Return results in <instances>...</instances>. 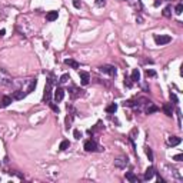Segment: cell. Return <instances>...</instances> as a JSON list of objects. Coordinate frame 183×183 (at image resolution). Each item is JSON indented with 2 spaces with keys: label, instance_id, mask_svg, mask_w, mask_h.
I'll use <instances>...</instances> for the list:
<instances>
[{
  "label": "cell",
  "instance_id": "obj_1",
  "mask_svg": "<svg viewBox=\"0 0 183 183\" xmlns=\"http://www.w3.org/2000/svg\"><path fill=\"white\" fill-rule=\"evenodd\" d=\"M99 70H100L102 73L109 74V76H116V73H117L116 67H114V66H110V65H103V66H100Z\"/></svg>",
  "mask_w": 183,
  "mask_h": 183
},
{
  "label": "cell",
  "instance_id": "obj_2",
  "mask_svg": "<svg viewBox=\"0 0 183 183\" xmlns=\"http://www.w3.org/2000/svg\"><path fill=\"white\" fill-rule=\"evenodd\" d=\"M170 40H172V37L167 36V35H160V36L156 35V36H154V43L159 44V46H162V44H167Z\"/></svg>",
  "mask_w": 183,
  "mask_h": 183
},
{
  "label": "cell",
  "instance_id": "obj_3",
  "mask_svg": "<svg viewBox=\"0 0 183 183\" xmlns=\"http://www.w3.org/2000/svg\"><path fill=\"white\" fill-rule=\"evenodd\" d=\"M83 147H84V150H86V152H97V150H99L97 143H96L95 140H86Z\"/></svg>",
  "mask_w": 183,
  "mask_h": 183
},
{
  "label": "cell",
  "instance_id": "obj_4",
  "mask_svg": "<svg viewBox=\"0 0 183 183\" xmlns=\"http://www.w3.org/2000/svg\"><path fill=\"white\" fill-rule=\"evenodd\" d=\"M52 83H49L47 82V84H46V87H44V96H43V100L44 102H50V99H52Z\"/></svg>",
  "mask_w": 183,
  "mask_h": 183
},
{
  "label": "cell",
  "instance_id": "obj_5",
  "mask_svg": "<svg viewBox=\"0 0 183 183\" xmlns=\"http://www.w3.org/2000/svg\"><path fill=\"white\" fill-rule=\"evenodd\" d=\"M69 93H70V97H72V99H77V97L83 96V90H82V89H77V87H74V86H72V87L69 89Z\"/></svg>",
  "mask_w": 183,
  "mask_h": 183
},
{
  "label": "cell",
  "instance_id": "obj_6",
  "mask_svg": "<svg viewBox=\"0 0 183 183\" xmlns=\"http://www.w3.org/2000/svg\"><path fill=\"white\" fill-rule=\"evenodd\" d=\"M63 97H65V90L62 87H56V90H54V100L56 102H62Z\"/></svg>",
  "mask_w": 183,
  "mask_h": 183
},
{
  "label": "cell",
  "instance_id": "obj_7",
  "mask_svg": "<svg viewBox=\"0 0 183 183\" xmlns=\"http://www.w3.org/2000/svg\"><path fill=\"white\" fill-rule=\"evenodd\" d=\"M79 76H80V80H82V84L83 86H87L89 84V82H90V76L87 72H79Z\"/></svg>",
  "mask_w": 183,
  "mask_h": 183
},
{
  "label": "cell",
  "instance_id": "obj_8",
  "mask_svg": "<svg viewBox=\"0 0 183 183\" xmlns=\"http://www.w3.org/2000/svg\"><path fill=\"white\" fill-rule=\"evenodd\" d=\"M180 142H182V139L178 137V136H170V137L167 139V143H169L170 146H178V145H180Z\"/></svg>",
  "mask_w": 183,
  "mask_h": 183
},
{
  "label": "cell",
  "instance_id": "obj_9",
  "mask_svg": "<svg viewBox=\"0 0 183 183\" xmlns=\"http://www.w3.org/2000/svg\"><path fill=\"white\" fill-rule=\"evenodd\" d=\"M114 165L117 166V167H126V165H127V159L126 157H117L116 160H114Z\"/></svg>",
  "mask_w": 183,
  "mask_h": 183
},
{
  "label": "cell",
  "instance_id": "obj_10",
  "mask_svg": "<svg viewBox=\"0 0 183 183\" xmlns=\"http://www.w3.org/2000/svg\"><path fill=\"white\" fill-rule=\"evenodd\" d=\"M26 95H27V93H24V92H22V90H16V92L13 93L12 99H14V100H22V99L26 97Z\"/></svg>",
  "mask_w": 183,
  "mask_h": 183
},
{
  "label": "cell",
  "instance_id": "obj_11",
  "mask_svg": "<svg viewBox=\"0 0 183 183\" xmlns=\"http://www.w3.org/2000/svg\"><path fill=\"white\" fill-rule=\"evenodd\" d=\"M159 110V107L157 106H154L152 102H147V107H146V113L147 114H152V113H156Z\"/></svg>",
  "mask_w": 183,
  "mask_h": 183
},
{
  "label": "cell",
  "instance_id": "obj_12",
  "mask_svg": "<svg viewBox=\"0 0 183 183\" xmlns=\"http://www.w3.org/2000/svg\"><path fill=\"white\" fill-rule=\"evenodd\" d=\"M12 97L10 96H3V99H1V102H0V107H7L10 103H12Z\"/></svg>",
  "mask_w": 183,
  "mask_h": 183
},
{
  "label": "cell",
  "instance_id": "obj_13",
  "mask_svg": "<svg viewBox=\"0 0 183 183\" xmlns=\"http://www.w3.org/2000/svg\"><path fill=\"white\" fill-rule=\"evenodd\" d=\"M153 176H154V169H153V167H149L146 172H145V176H143V179H145V180H150Z\"/></svg>",
  "mask_w": 183,
  "mask_h": 183
},
{
  "label": "cell",
  "instance_id": "obj_14",
  "mask_svg": "<svg viewBox=\"0 0 183 183\" xmlns=\"http://www.w3.org/2000/svg\"><path fill=\"white\" fill-rule=\"evenodd\" d=\"M57 17H59V13H57V12H49V13L46 14V19H47L49 22H54Z\"/></svg>",
  "mask_w": 183,
  "mask_h": 183
},
{
  "label": "cell",
  "instance_id": "obj_15",
  "mask_svg": "<svg viewBox=\"0 0 183 183\" xmlns=\"http://www.w3.org/2000/svg\"><path fill=\"white\" fill-rule=\"evenodd\" d=\"M36 84H37V80H36V79H32V80H30V83H29V87H27L26 93H27V95H29V93H32V92L36 89Z\"/></svg>",
  "mask_w": 183,
  "mask_h": 183
},
{
  "label": "cell",
  "instance_id": "obj_16",
  "mask_svg": "<svg viewBox=\"0 0 183 183\" xmlns=\"http://www.w3.org/2000/svg\"><path fill=\"white\" fill-rule=\"evenodd\" d=\"M126 179H127L129 182H132V183L137 182V176H136L133 172H127V173H126Z\"/></svg>",
  "mask_w": 183,
  "mask_h": 183
},
{
  "label": "cell",
  "instance_id": "obj_17",
  "mask_svg": "<svg viewBox=\"0 0 183 183\" xmlns=\"http://www.w3.org/2000/svg\"><path fill=\"white\" fill-rule=\"evenodd\" d=\"M65 63L67 65V66H70V67H73V69H79V63L73 60V59H66L65 60Z\"/></svg>",
  "mask_w": 183,
  "mask_h": 183
},
{
  "label": "cell",
  "instance_id": "obj_18",
  "mask_svg": "<svg viewBox=\"0 0 183 183\" xmlns=\"http://www.w3.org/2000/svg\"><path fill=\"white\" fill-rule=\"evenodd\" d=\"M130 79H132L133 82H139V80H140V72H139V69H133Z\"/></svg>",
  "mask_w": 183,
  "mask_h": 183
},
{
  "label": "cell",
  "instance_id": "obj_19",
  "mask_svg": "<svg viewBox=\"0 0 183 183\" xmlns=\"http://www.w3.org/2000/svg\"><path fill=\"white\" fill-rule=\"evenodd\" d=\"M69 147H70V142H69V140H63V142L60 143V146H59V150L63 152V150H66V149H69Z\"/></svg>",
  "mask_w": 183,
  "mask_h": 183
},
{
  "label": "cell",
  "instance_id": "obj_20",
  "mask_svg": "<svg viewBox=\"0 0 183 183\" xmlns=\"http://www.w3.org/2000/svg\"><path fill=\"white\" fill-rule=\"evenodd\" d=\"M163 110H165V113L167 114V116H172V103H167V105H165L163 106Z\"/></svg>",
  "mask_w": 183,
  "mask_h": 183
},
{
  "label": "cell",
  "instance_id": "obj_21",
  "mask_svg": "<svg viewBox=\"0 0 183 183\" xmlns=\"http://www.w3.org/2000/svg\"><path fill=\"white\" fill-rule=\"evenodd\" d=\"M116 110H117V105H116V103H110L109 106L106 107V112H107V113H114Z\"/></svg>",
  "mask_w": 183,
  "mask_h": 183
},
{
  "label": "cell",
  "instance_id": "obj_22",
  "mask_svg": "<svg viewBox=\"0 0 183 183\" xmlns=\"http://www.w3.org/2000/svg\"><path fill=\"white\" fill-rule=\"evenodd\" d=\"M124 86H126V87H132V86H133V80H132L130 77H127V76L124 77Z\"/></svg>",
  "mask_w": 183,
  "mask_h": 183
},
{
  "label": "cell",
  "instance_id": "obj_23",
  "mask_svg": "<svg viewBox=\"0 0 183 183\" xmlns=\"http://www.w3.org/2000/svg\"><path fill=\"white\" fill-rule=\"evenodd\" d=\"M72 122H73V114H67V116H66V126H67V129L70 127Z\"/></svg>",
  "mask_w": 183,
  "mask_h": 183
},
{
  "label": "cell",
  "instance_id": "obj_24",
  "mask_svg": "<svg viewBox=\"0 0 183 183\" xmlns=\"http://www.w3.org/2000/svg\"><path fill=\"white\" fill-rule=\"evenodd\" d=\"M175 13H176V14H182V13H183V3H179V4L176 6Z\"/></svg>",
  "mask_w": 183,
  "mask_h": 183
},
{
  "label": "cell",
  "instance_id": "obj_25",
  "mask_svg": "<svg viewBox=\"0 0 183 183\" xmlns=\"http://www.w3.org/2000/svg\"><path fill=\"white\" fill-rule=\"evenodd\" d=\"M67 80H70V76H69V74H63V76L60 77V80H59V82L63 84V83H67Z\"/></svg>",
  "mask_w": 183,
  "mask_h": 183
},
{
  "label": "cell",
  "instance_id": "obj_26",
  "mask_svg": "<svg viewBox=\"0 0 183 183\" xmlns=\"http://www.w3.org/2000/svg\"><path fill=\"white\" fill-rule=\"evenodd\" d=\"M146 154H147V157H149V160H150V162H153V152H152V149H150V147H147V149H146Z\"/></svg>",
  "mask_w": 183,
  "mask_h": 183
},
{
  "label": "cell",
  "instance_id": "obj_27",
  "mask_svg": "<svg viewBox=\"0 0 183 183\" xmlns=\"http://www.w3.org/2000/svg\"><path fill=\"white\" fill-rule=\"evenodd\" d=\"M170 10H172V9H170L169 6H167V7H165V10H163V16H165V17H170V14H172V13H170Z\"/></svg>",
  "mask_w": 183,
  "mask_h": 183
},
{
  "label": "cell",
  "instance_id": "obj_28",
  "mask_svg": "<svg viewBox=\"0 0 183 183\" xmlns=\"http://www.w3.org/2000/svg\"><path fill=\"white\" fill-rule=\"evenodd\" d=\"M146 76H147V77H154V76H156V72H154V70L147 69V70H146Z\"/></svg>",
  "mask_w": 183,
  "mask_h": 183
},
{
  "label": "cell",
  "instance_id": "obj_29",
  "mask_svg": "<svg viewBox=\"0 0 183 183\" xmlns=\"http://www.w3.org/2000/svg\"><path fill=\"white\" fill-rule=\"evenodd\" d=\"M73 135H74V137H76V139H82V132H80V130H77V129H76V130L73 132Z\"/></svg>",
  "mask_w": 183,
  "mask_h": 183
},
{
  "label": "cell",
  "instance_id": "obj_30",
  "mask_svg": "<svg viewBox=\"0 0 183 183\" xmlns=\"http://www.w3.org/2000/svg\"><path fill=\"white\" fill-rule=\"evenodd\" d=\"M182 159H183V154H182V153H179V154H176V156L173 157V160H176V162H180Z\"/></svg>",
  "mask_w": 183,
  "mask_h": 183
},
{
  "label": "cell",
  "instance_id": "obj_31",
  "mask_svg": "<svg viewBox=\"0 0 183 183\" xmlns=\"http://www.w3.org/2000/svg\"><path fill=\"white\" fill-rule=\"evenodd\" d=\"M49 105H50V107H52V110H53V112H56V113H59V107H57L56 105H53V103H50V102H49Z\"/></svg>",
  "mask_w": 183,
  "mask_h": 183
},
{
  "label": "cell",
  "instance_id": "obj_32",
  "mask_svg": "<svg viewBox=\"0 0 183 183\" xmlns=\"http://www.w3.org/2000/svg\"><path fill=\"white\" fill-rule=\"evenodd\" d=\"M96 4H97L99 7H102V6L106 4V0H96Z\"/></svg>",
  "mask_w": 183,
  "mask_h": 183
},
{
  "label": "cell",
  "instance_id": "obj_33",
  "mask_svg": "<svg viewBox=\"0 0 183 183\" xmlns=\"http://www.w3.org/2000/svg\"><path fill=\"white\" fill-rule=\"evenodd\" d=\"M170 99H172L175 103H178V97H176V95H175V93H170Z\"/></svg>",
  "mask_w": 183,
  "mask_h": 183
},
{
  "label": "cell",
  "instance_id": "obj_34",
  "mask_svg": "<svg viewBox=\"0 0 183 183\" xmlns=\"http://www.w3.org/2000/svg\"><path fill=\"white\" fill-rule=\"evenodd\" d=\"M73 6H74V7H77V9H79V7H80V3H79L77 0H74V1H73Z\"/></svg>",
  "mask_w": 183,
  "mask_h": 183
},
{
  "label": "cell",
  "instance_id": "obj_35",
  "mask_svg": "<svg viewBox=\"0 0 183 183\" xmlns=\"http://www.w3.org/2000/svg\"><path fill=\"white\" fill-rule=\"evenodd\" d=\"M4 35H6V30H4V29H1V30H0V37H3Z\"/></svg>",
  "mask_w": 183,
  "mask_h": 183
},
{
  "label": "cell",
  "instance_id": "obj_36",
  "mask_svg": "<svg viewBox=\"0 0 183 183\" xmlns=\"http://www.w3.org/2000/svg\"><path fill=\"white\" fill-rule=\"evenodd\" d=\"M157 182H159V183H163V182H165V180H163V179H162V178L159 176V178H157Z\"/></svg>",
  "mask_w": 183,
  "mask_h": 183
},
{
  "label": "cell",
  "instance_id": "obj_37",
  "mask_svg": "<svg viewBox=\"0 0 183 183\" xmlns=\"http://www.w3.org/2000/svg\"><path fill=\"white\" fill-rule=\"evenodd\" d=\"M167 1H170V0H167Z\"/></svg>",
  "mask_w": 183,
  "mask_h": 183
}]
</instances>
